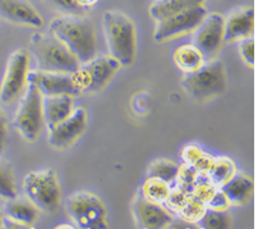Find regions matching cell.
I'll use <instances>...</instances> for the list:
<instances>
[{
	"mask_svg": "<svg viewBox=\"0 0 258 229\" xmlns=\"http://www.w3.org/2000/svg\"><path fill=\"white\" fill-rule=\"evenodd\" d=\"M30 52L18 49L11 54L0 85V101L12 104L25 92L30 72Z\"/></svg>",
	"mask_w": 258,
	"mask_h": 229,
	"instance_id": "9",
	"label": "cell"
},
{
	"mask_svg": "<svg viewBox=\"0 0 258 229\" xmlns=\"http://www.w3.org/2000/svg\"><path fill=\"white\" fill-rule=\"evenodd\" d=\"M50 32L76 55L80 63L96 56V33L94 23L85 16L64 14L50 22Z\"/></svg>",
	"mask_w": 258,
	"mask_h": 229,
	"instance_id": "1",
	"label": "cell"
},
{
	"mask_svg": "<svg viewBox=\"0 0 258 229\" xmlns=\"http://www.w3.org/2000/svg\"><path fill=\"white\" fill-rule=\"evenodd\" d=\"M76 2L85 9H88L91 8V7H94L99 0H76Z\"/></svg>",
	"mask_w": 258,
	"mask_h": 229,
	"instance_id": "36",
	"label": "cell"
},
{
	"mask_svg": "<svg viewBox=\"0 0 258 229\" xmlns=\"http://www.w3.org/2000/svg\"><path fill=\"white\" fill-rule=\"evenodd\" d=\"M66 211L82 229L107 228V210L100 197L88 191H78L67 199Z\"/></svg>",
	"mask_w": 258,
	"mask_h": 229,
	"instance_id": "6",
	"label": "cell"
},
{
	"mask_svg": "<svg viewBox=\"0 0 258 229\" xmlns=\"http://www.w3.org/2000/svg\"><path fill=\"white\" fill-rule=\"evenodd\" d=\"M3 209H2V205H0V228H2V223H3Z\"/></svg>",
	"mask_w": 258,
	"mask_h": 229,
	"instance_id": "37",
	"label": "cell"
},
{
	"mask_svg": "<svg viewBox=\"0 0 258 229\" xmlns=\"http://www.w3.org/2000/svg\"><path fill=\"white\" fill-rule=\"evenodd\" d=\"M235 171V164L231 159L226 156L214 157V161H212L206 176L216 187H221L224 183H226L233 177Z\"/></svg>",
	"mask_w": 258,
	"mask_h": 229,
	"instance_id": "23",
	"label": "cell"
},
{
	"mask_svg": "<svg viewBox=\"0 0 258 229\" xmlns=\"http://www.w3.org/2000/svg\"><path fill=\"white\" fill-rule=\"evenodd\" d=\"M230 206L231 205L229 202L228 197L225 196V193L220 188H216V191L212 193V196L206 202V207L212 210H219V211H226Z\"/></svg>",
	"mask_w": 258,
	"mask_h": 229,
	"instance_id": "32",
	"label": "cell"
},
{
	"mask_svg": "<svg viewBox=\"0 0 258 229\" xmlns=\"http://www.w3.org/2000/svg\"><path fill=\"white\" fill-rule=\"evenodd\" d=\"M198 226L204 229H228L233 224L231 215L226 211H219L206 207L204 215L197 221Z\"/></svg>",
	"mask_w": 258,
	"mask_h": 229,
	"instance_id": "25",
	"label": "cell"
},
{
	"mask_svg": "<svg viewBox=\"0 0 258 229\" xmlns=\"http://www.w3.org/2000/svg\"><path fill=\"white\" fill-rule=\"evenodd\" d=\"M202 149H201L198 145L196 144H188L181 149L180 157L184 164H188V165H195L196 161L198 160V157L202 155Z\"/></svg>",
	"mask_w": 258,
	"mask_h": 229,
	"instance_id": "33",
	"label": "cell"
},
{
	"mask_svg": "<svg viewBox=\"0 0 258 229\" xmlns=\"http://www.w3.org/2000/svg\"><path fill=\"white\" fill-rule=\"evenodd\" d=\"M75 109V96L72 95H55L44 96L42 99V110L44 121L47 128L63 121Z\"/></svg>",
	"mask_w": 258,
	"mask_h": 229,
	"instance_id": "19",
	"label": "cell"
},
{
	"mask_svg": "<svg viewBox=\"0 0 258 229\" xmlns=\"http://www.w3.org/2000/svg\"><path fill=\"white\" fill-rule=\"evenodd\" d=\"M239 54L243 61L249 67L254 66L255 61V41L253 36L247 37L239 41Z\"/></svg>",
	"mask_w": 258,
	"mask_h": 229,
	"instance_id": "31",
	"label": "cell"
},
{
	"mask_svg": "<svg viewBox=\"0 0 258 229\" xmlns=\"http://www.w3.org/2000/svg\"><path fill=\"white\" fill-rule=\"evenodd\" d=\"M254 32V9L243 7L231 12L224 20V42L240 41L253 36Z\"/></svg>",
	"mask_w": 258,
	"mask_h": 229,
	"instance_id": "16",
	"label": "cell"
},
{
	"mask_svg": "<svg viewBox=\"0 0 258 229\" xmlns=\"http://www.w3.org/2000/svg\"><path fill=\"white\" fill-rule=\"evenodd\" d=\"M8 140V118L0 105V155L3 154Z\"/></svg>",
	"mask_w": 258,
	"mask_h": 229,
	"instance_id": "34",
	"label": "cell"
},
{
	"mask_svg": "<svg viewBox=\"0 0 258 229\" xmlns=\"http://www.w3.org/2000/svg\"><path fill=\"white\" fill-rule=\"evenodd\" d=\"M179 165L168 159H157L150 164L147 169V177H156L171 185L175 182L178 176Z\"/></svg>",
	"mask_w": 258,
	"mask_h": 229,
	"instance_id": "24",
	"label": "cell"
},
{
	"mask_svg": "<svg viewBox=\"0 0 258 229\" xmlns=\"http://www.w3.org/2000/svg\"><path fill=\"white\" fill-rule=\"evenodd\" d=\"M216 188L219 187H216V186L207 178V176H198L190 195L206 204L210 200V197L212 196V193L216 191Z\"/></svg>",
	"mask_w": 258,
	"mask_h": 229,
	"instance_id": "29",
	"label": "cell"
},
{
	"mask_svg": "<svg viewBox=\"0 0 258 229\" xmlns=\"http://www.w3.org/2000/svg\"><path fill=\"white\" fill-rule=\"evenodd\" d=\"M102 26L109 55L116 59L121 67L132 66L137 54L135 22L121 12L107 11L102 16Z\"/></svg>",
	"mask_w": 258,
	"mask_h": 229,
	"instance_id": "2",
	"label": "cell"
},
{
	"mask_svg": "<svg viewBox=\"0 0 258 229\" xmlns=\"http://www.w3.org/2000/svg\"><path fill=\"white\" fill-rule=\"evenodd\" d=\"M205 0H155L150 7V14L156 22L173 14L197 6H204Z\"/></svg>",
	"mask_w": 258,
	"mask_h": 229,
	"instance_id": "21",
	"label": "cell"
},
{
	"mask_svg": "<svg viewBox=\"0 0 258 229\" xmlns=\"http://www.w3.org/2000/svg\"><path fill=\"white\" fill-rule=\"evenodd\" d=\"M2 209L4 216L23 224L27 228H31L39 219L40 210L27 197L16 196L13 199H7L4 205H2Z\"/></svg>",
	"mask_w": 258,
	"mask_h": 229,
	"instance_id": "18",
	"label": "cell"
},
{
	"mask_svg": "<svg viewBox=\"0 0 258 229\" xmlns=\"http://www.w3.org/2000/svg\"><path fill=\"white\" fill-rule=\"evenodd\" d=\"M212 161H214V156L206 154V152H202V155L198 157V160L196 161L193 166H195V169L198 171L200 176H206L210 166H211Z\"/></svg>",
	"mask_w": 258,
	"mask_h": 229,
	"instance_id": "35",
	"label": "cell"
},
{
	"mask_svg": "<svg viewBox=\"0 0 258 229\" xmlns=\"http://www.w3.org/2000/svg\"><path fill=\"white\" fill-rule=\"evenodd\" d=\"M173 59L175 66L184 75L196 72L206 61L205 56L202 55V52L193 44H185L176 47L173 54Z\"/></svg>",
	"mask_w": 258,
	"mask_h": 229,
	"instance_id": "20",
	"label": "cell"
},
{
	"mask_svg": "<svg viewBox=\"0 0 258 229\" xmlns=\"http://www.w3.org/2000/svg\"><path fill=\"white\" fill-rule=\"evenodd\" d=\"M206 210V204L201 200L196 199L192 195H188V197L183 201V204L175 210L180 219L185 223H197L200 218L204 215Z\"/></svg>",
	"mask_w": 258,
	"mask_h": 229,
	"instance_id": "26",
	"label": "cell"
},
{
	"mask_svg": "<svg viewBox=\"0 0 258 229\" xmlns=\"http://www.w3.org/2000/svg\"><path fill=\"white\" fill-rule=\"evenodd\" d=\"M198 176H200V174L196 170L195 166L183 163V165H179V171L175 180L176 188L184 191V192L190 193L192 192V188L193 186H195L196 181H197Z\"/></svg>",
	"mask_w": 258,
	"mask_h": 229,
	"instance_id": "28",
	"label": "cell"
},
{
	"mask_svg": "<svg viewBox=\"0 0 258 229\" xmlns=\"http://www.w3.org/2000/svg\"><path fill=\"white\" fill-rule=\"evenodd\" d=\"M132 213L140 228L161 229L170 226L173 215L162 204L146 200L138 193L132 204Z\"/></svg>",
	"mask_w": 258,
	"mask_h": 229,
	"instance_id": "14",
	"label": "cell"
},
{
	"mask_svg": "<svg viewBox=\"0 0 258 229\" xmlns=\"http://www.w3.org/2000/svg\"><path fill=\"white\" fill-rule=\"evenodd\" d=\"M120 63L113 56H95L91 61L82 63L73 72L76 86L80 94H96L111 81L120 69Z\"/></svg>",
	"mask_w": 258,
	"mask_h": 229,
	"instance_id": "8",
	"label": "cell"
},
{
	"mask_svg": "<svg viewBox=\"0 0 258 229\" xmlns=\"http://www.w3.org/2000/svg\"><path fill=\"white\" fill-rule=\"evenodd\" d=\"M220 190L225 193L230 205H245L252 199L253 191H254V183L253 180L243 171H235L233 177L224 183Z\"/></svg>",
	"mask_w": 258,
	"mask_h": 229,
	"instance_id": "17",
	"label": "cell"
},
{
	"mask_svg": "<svg viewBox=\"0 0 258 229\" xmlns=\"http://www.w3.org/2000/svg\"><path fill=\"white\" fill-rule=\"evenodd\" d=\"M181 87L197 101H209L223 95L228 89L225 64L220 59L205 62L196 72L183 76Z\"/></svg>",
	"mask_w": 258,
	"mask_h": 229,
	"instance_id": "4",
	"label": "cell"
},
{
	"mask_svg": "<svg viewBox=\"0 0 258 229\" xmlns=\"http://www.w3.org/2000/svg\"><path fill=\"white\" fill-rule=\"evenodd\" d=\"M42 99L44 96L40 94L37 87L31 82H27L25 94L14 117V127L28 142H35L39 140L44 130Z\"/></svg>",
	"mask_w": 258,
	"mask_h": 229,
	"instance_id": "7",
	"label": "cell"
},
{
	"mask_svg": "<svg viewBox=\"0 0 258 229\" xmlns=\"http://www.w3.org/2000/svg\"><path fill=\"white\" fill-rule=\"evenodd\" d=\"M207 14L204 6H197L159 21L154 32L156 42H164L193 32Z\"/></svg>",
	"mask_w": 258,
	"mask_h": 229,
	"instance_id": "10",
	"label": "cell"
},
{
	"mask_svg": "<svg viewBox=\"0 0 258 229\" xmlns=\"http://www.w3.org/2000/svg\"><path fill=\"white\" fill-rule=\"evenodd\" d=\"M25 195L40 211L55 213L61 202V188L58 176L52 169L28 173L23 180Z\"/></svg>",
	"mask_w": 258,
	"mask_h": 229,
	"instance_id": "5",
	"label": "cell"
},
{
	"mask_svg": "<svg viewBox=\"0 0 258 229\" xmlns=\"http://www.w3.org/2000/svg\"><path fill=\"white\" fill-rule=\"evenodd\" d=\"M224 20L225 17L217 12L207 13L193 31V45L207 61L216 58L223 47Z\"/></svg>",
	"mask_w": 258,
	"mask_h": 229,
	"instance_id": "11",
	"label": "cell"
},
{
	"mask_svg": "<svg viewBox=\"0 0 258 229\" xmlns=\"http://www.w3.org/2000/svg\"><path fill=\"white\" fill-rule=\"evenodd\" d=\"M88 114L82 106L72 110L67 118L54 125L49 130V144L54 149L64 150L71 147L87 130Z\"/></svg>",
	"mask_w": 258,
	"mask_h": 229,
	"instance_id": "12",
	"label": "cell"
},
{
	"mask_svg": "<svg viewBox=\"0 0 258 229\" xmlns=\"http://www.w3.org/2000/svg\"><path fill=\"white\" fill-rule=\"evenodd\" d=\"M17 196V183L11 164L0 157V197L4 200Z\"/></svg>",
	"mask_w": 258,
	"mask_h": 229,
	"instance_id": "27",
	"label": "cell"
},
{
	"mask_svg": "<svg viewBox=\"0 0 258 229\" xmlns=\"http://www.w3.org/2000/svg\"><path fill=\"white\" fill-rule=\"evenodd\" d=\"M31 51L40 71L73 73L81 66L75 54L51 32L33 33Z\"/></svg>",
	"mask_w": 258,
	"mask_h": 229,
	"instance_id": "3",
	"label": "cell"
},
{
	"mask_svg": "<svg viewBox=\"0 0 258 229\" xmlns=\"http://www.w3.org/2000/svg\"><path fill=\"white\" fill-rule=\"evenodd\" d=\"M47 3L55 9L63 12L66 14H77V16H85L87 9L81 7L76 0H46Z\"/></svg>",
	"mask_w": 258,
	"mask_h": 229,
	"instance_id": "30",
	"label": "cell"
},
{
	"mask_svg": "<svg viewBox=\"0 0 258 229\" xmlns=\"http://www.w3.org/2000/svg\"><path fill=\"white\" fill-rule=\"evenodd\" d=\"M27 82L35 85L42 96L67 94L76 97L81 95L76 86L73 73L47 72V71L33 69L28 72Z\"/></svg>",
	"mask_w": 258,
	"mask_h": 229,
	"instance_id": "13",
	"label": "cell"
},
{
	"mask_svg": "<svg viewBox=\"0 0 258 229\" xmlns=\"http://www.w3.org/2000/svg\"><path fill=\"white\" fill-rule=\"evenodd\" d=\"M170 185L156 177H146L141 183L140 195L146 200L157 204H166L170 195Z\"/></svg>",
	"mask_w": 258,
	"mask_h": 229,
	"instance_id": "22",
	"label": "cell"
},
{
	"mask_svg": "<svg viewBox=\"0 0 258 229\" xmlns=\"http://www.w3.org/2000/svg\"><path fill=\"white\" fill-rule=\"evenodd\" d=\"M0 18L14 25L40 28L44 25L41 14L28 0H0Z\"/></svg>",
	"mask_w": 258,
	"mask_h": 229,
	"instance_id": "15",
	"label": "cell"
}]
</instances>
